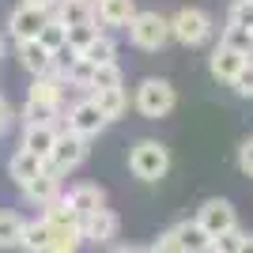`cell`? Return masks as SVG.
Instances as JSON below:
<instances>
[{
  "label": "cell",
  "instance_id": "6da1fadb",
  "mask_svg": "<svg viewBox=\"0 0 253 253\" xmlns=\"http://www.w3.org/2000/svg\"><path fill=\"white\" fill-rule=\"evenodd\" d=\"M128 170H132L140 181L167 178V170H170L167 144H159V140H140V144H132V151H128Z\"/></svg>",
  "mask_w": 253,
  "mask_h": 253
},
{
  "label": "cell",
  "instance_id": "7a4b0ae2",
  "mask_svg": "<svg viewBox=\"0 0 253 253\" xmlns=\"http://www.w3.org/2000/svg\"><path fill=\"white\" fill-rule=\"evenodd\" d=\"M125 31L132 38V45H140V49H163L170 42V19L159 11H136Z\"/></svg>",
  "mask_w": 253,
  "mask_h": 253
},
{
  "label": "cell",
  "instance_id": "3957f363",
  "mask_svg": "<svg viewBox=\"0 0 253 253\" xmlns=\"http://www.w3.org/2000/svg\"><path fill=\"white\" fill-rule=\"evenodd\" d=\"M170 38L181 45H204L211 38V15L201 8H181L170 15Z\"/></svg>",
  "mask_w": 253,
  "mask_h": 253
},
{
  "label": "cell",
  "instance_id": "277c9868",
  "mask_svg": "<svg viewBox=\"0 0 253 253\" xmlns=\"http://www.w3.org/2000/svg\"><path fill=\"white\" fill-rule=\"evenodd\" d=\"M84 159H87V140L76 136V132H68V128H61V132H57V144H53V151H49V159H45V167H49L57 178H64V174H72Z\"/></svg>",
  "mask_w": 253,
  "mask_h": 253
},
{
  "label": "cell",
  "instance_id": "5b68a950",
  "mask_svg": "<svg viewBox=\"0 0 253 253\" xmlns=\"http://www.w3.org/2000/svg\"><path fill=\"white\" fill-rule=\"evenodd\" d=\"M174 106H178V95H174V87H170L167 80H144V84L136 87V110L144 117H151V121L167 117Z\"/></svg>",
  "mask_w": 253,
  "mask_h": 253
},
{
  "label": "cell",
  "instance_id": "8992f818",
  "mask_svg": "<svg viewBox=\"0 0 253 253\" xmlns=\"http://www.w3.org/2000/svg\"><path fill=\"white\" fill-rule=\"evenodd\" d=\"M197 227H201L208 238H219V234L234 231V227H238L234 204H231V201H223V197H211V201H204L201 211H197Z\"/></svg>",
  "mask_w": 253,
  "mask_h": 253
},
{
  "label": "cell",
  "instance_id": "52a82bcc",
  "mask_svg": "<svg viewBox=\"0 0 253 253\" xmlns=\"http://www.w3.org/2000/svg\"><path fill=\"white\" fill-rule=\"evenodd\" d=\"M106 125H110V121L102 117V110H98L95 98H80V102L68 110V117H64V128H68V132H76V136H84V140L98 136Z\"/></svg>",
  "mask_w": 253,
  "mask_h": 253
},
{
  "label": "cell",
  "instance_id": "ba28073f",
  "mask_svg": "<svg viewBox=\"0 0 253 253\" xmlns=\"http://www.w3.org/2000/svg\"><path fill=\"white\" fill-rule=\"evenodd\" d=\"M45 19H49L45 11L31 8V4H19V8L8 15V34L15 38V42H38V34H42Z\"/></svg>",
  "mask_w": 253,
  "mask_h": 253
},
{
  "label": "cell",
  "instance_id": "9c48e42d",
  "mask_svg": "<svg viewBox=\"0 0 253 253\" xmlns=\"http://www.w3.org/2000/svg\"><path fill=\"white\" fill-rule=\"evenodd\" d=\"M117 227H121V219H117L110 208H102V211H95V215L80 219V238H84V242H95V246H110L117 238Z\"/></svg>",
  "mask_w": 253,
  "mask_h": 253
},
{
  "label": "cell",
  "instance_id": "30bf717a",
  "mask_svg": "<svg viewBox=\"0 0 253 253\" xmlns=\"http://www.w3.org/2000/svg\"><path fill=\"white\" fill-rule=\"evenodd\" d=\"M64 197H68V204L76 208L80 219H87V215H95V211L106 208V189L95 185V181H80V185H72Z\"/></svg>",
  "mask_w": 253,
  "mask_h": 253
},
{
  "label": "cell",
  "instance_id": "8fae6325",
  "mask_svg": "<svg viewBox=\"0 0 253 253\" xmlns=\"http://www.w3.org/2000/svg\"><path fill=\"white\" fill-rule=\"evenodd\" d=\"M23 197H27L31 204H38V208H45V204H53L57 197H61V178L45 167L38 178H31L27 185H23Z\"/></svg>",
  "mask_w": 253,
  "mask_h": 253
},
{
  "label": "cell",
  "instance_id": "7c38bea8",
  "mask_svg": "<svg viewBox=\"0 0 253 253\" xmlns=\"http://www.w3.org/2000/svg\"><path fill=\"white\" fill-rule=\"evenodd\" d=\"M250 61V57H246V53H238V49H231V45H215V49H211V76H215V80H223V84H231L234 76L242 72V64Z\"/></svg>",
  "mask_w": 253,
  "mask_h": 253
},
{
  "label": "cell",
  "instance_id": "4fadbf2b",
  "mask_svg": "<svg viewBox=\"0 0 253 253\" xmlns=\"http://www.w3.org/2000/svg\"><path fill=\"white\" fill-rule=\"evenodd\" d=\"M57 132H61L57 125H27V128H23V144H19V148L31 151V155H38L45 163L49 151H53V144H57Z\"/></svg>",
  "mask_w": 253,
  "mask_h": 253
},
{
  "label": "cell",
  "instance_id": "5bb4252c",
  "mask_svg": "<svg viewBox=\"0 0 253 253\" xmlns=\"http://www.w3.org/2000/svg\"><path fill=\"white\" fill-rule=\"evenodd\" d=\"M64 80L61 76H53V72H45V76H34V84H31V102H42V106H53V110H61V98H64Z\"/></svg>",
  "mask_w": 253,
  "mask_h": 253
},
{
  "label": "cell",
  "instance_id": "9a60e30c",
  "mask_svg": "<svg viewBox=\"0 0 253 253\" xmlns=\"http://www.w3.org/2000/svg\"><path fill=\"white\" fill-rule=\"evenodd\" d=\"M132 15H136L132 0H95V23L102 27H128Z\"/></svg>",
  "mask_w": 253,
  "mask_h": 253
},
{
  "label": "cell",
  "instance_id": "2e32d148",
  "mask_svg": "<svg viewBox=\"0 0 253 253\" xmlns=\"http://www.w3.org/2000/svg\"><path fill=\"white\" fill-rule=\"evenodd\" d=\"M15 57H19V64L31 76L53 72V53L45 49V45H38V42H15Z\"/></svg>",
  "mask_w": 253,
  "mask_h": 253
},
{
  "label": "cell",
  "instance_id": "e0dca14e",
  "mask_svg": "<svg viewBox=\"0 0 253 253\" xmlns=\"http://www.w3.org/2000/svg\"><path fill=\"white\" fill-rule=\"evenodd\" d=\"M42 170H45V163L38 155H31V151H23V148H15L8 155V178L19 181V185H27L31 178H38Z\"/></svg>",
  "mask_w": 253,
  "mask_h": 253
},
{
  "label": "cell",
  "instance_id": "ac0fdd59",
  "mask_svg": "<svg viewBox=\"0 0 253 253\" xmlns=\"http://www.w3.org/2000/svg\"><path fill=\"white\" fill-rule=\"evenodd\" d=\"M53 19L64 27H80V23H95V0H61L53 8Z\"/></svg>",
  "mask_w": 253,
  "mask_h": 253
},
{
  "label": "cell",
  "instance_id": "d6986e66",
  "mask_svg": "<svg viewBox=\"0 0 253 253\" xmlns=\"http://www.w3.org/2000/svg\"><path fill=\"white\" fill-rule=\"evenodd\" d=\"M174 234H178V246L181 253H208L211 250V238L197 227V219H181L174 223Z\"/></svg>",
  "mask_w": 253,
  "mask_h": 253
},
{
  "label": "cell",
  "instance_id": "ffe728a7",
  "mask_svg": "<svg viewBox=\"0 0 253 253\" xmlns=\"http://www.w3.org/2000/svg\"><path fill=\"white\" fill-rule=\"evenodd\" d=\"M49 238H53V227L45 219H27L19 250H27V253H49Z\"/></svg>",
  "mask_w": 253,
  "mask_h": 253
},
{
  "label": "cell",
  "instance_id": "44dd1931",
  "mask_svg": "<svg viewBox=\"0 0 253 253\" xmlns=\"http://www.w3.org/2000/svg\"><path fill=\"white\" fill-rule=\"evenodd\" d=\"M23 227H27V219L19 211H0V250H19Z\"/></svg>",
  "mask_w": 253,
  "mask_h": 253
},
{
  "label": "cell",
  "instance_id": "7402d4cb",
  "mask_svg": "<svg viewBox=\"0 0 253 253\" xmlns=\"http://www.w3.org/2000/svg\"><path fill=\"white\" fill-rule=\"evenodd\" d=\"M42 219L49 223V227H80V215H76V208L68 204L64 193L53 204H45V208H42Z\"/></svg>",
  "mask_w": 253,
  "mask_h": 253
},
{
  "label": "cell",
  "instance_id": "603a6c76",
  "mask_svg": "<svg viewBox=\"0 0 253 253\" xmlns=\"http://www.w3.org/2000/svg\"><path fill=\"white\" fill-rule=\"evenodd\" d=\"M98 102V110H102L106 121H114V117H121L128 110V95H125V87H114V91H98V95H91Z\"/></svg>",
  "mask_w": 253,
  "mask_h": 253
},
{
  "label": "cell",
  "instance_id": "cb8c5ba5",
  "mask_svg": "<svg viewBox=\"0 0 253 253\" xmlns=\"http://www.w3.org/2000/svg\"><path fill=\"white\" fill-rule=\"evenodd\" d=\"M114 87H125V72L114 64H95V76H91V95L98 91H114Z\"/></svg>",
  "mask_w": 253,
  "mask_h": 253
},
{
  "label": "cell",
  "instance_id": "d4e9b609",
  "mask_svg": "<svg viewBox=\"0 0 253 253\" xmlns=\"http://www.w3.org/2000/svg\"><path fill=\"white\" fill-rule=\"evenodd\" d=\"M84 238H80V227H53L49 238V253H80Z\"/></svg>",
  "mask_w": 253,
  "mask_h": 253
},
{
  "label": "cell",
  "instance_id": "484cf974",
  "mask_svg": "<svg viewBox=\"0 0 253 253\" xmlns=\"http://www.w3.org/2000/svg\"><path fill=\"white\" fill-rule=\"evenodd\" d=\"M80 57H87L91 64H114V57H117V42L110 38V34H98V38L87 45Z\"/></svg>",
  "mask_w": 253,
  "mask_h": 253
},
{
  "label": "cell",
  "instance_id": "4316f807",
  "mask_svg": "<svg viewBox=\"0 0 253 253\" xmlns=\"http://www.w3.org/2000/svg\"><path fill=\"white\" fill-rule=\"evenodd\" d=\"M38 45H45L49 53H57V49H64L68 45V27H64L61 19H45V27H42V34H38Z\"/></svg>",
  "mask_w": 253,
  "mask_h": 253
},
{
  "label": "cell",
  "instance_id": "83f0119b",
  "mask_svg": "<svg viewBox=\"0 0 253 253\" xmlns=\"http://www.w3.org/2000/svg\"><path fill=\"white\" fill-rule=\"evenodd\" d=\"M23 125H57V117H61V110H53V106H42V102H31L27 98V106H23Z\"/></svg>",
  "mask_w": 253,
  "mask_h": 253
},
{
  "label": "cell",
  "instance_id": "f1b7e54d",
  "mask_svg": "<svg viewBox=\"0 0 253 253\" xmlns=\"http://www.w3.org/2000/svg\"><path fill=\"white\" fill-rule=\"evenodd\" d=\"M91 76H95V64L87 61V57H76L72 68L64 72V84L68 87H87V91H91Z\"/></svg>",
  "mask_w": 253,
  "mask_h": 253
},
{
  "label": "cell",
  "instance_id": "f546056e",
  "mask_svg": "<svg viewBox=\"0 0 253 253\" xmlns=\"http://www.w3.org/2000/svg\"><path fill=\"white\" fill-rule=\"evenodd\" d=\"M98 38V27L95 23H80V27H68V49H76V53H84L87 45Z\"/></svg>",
  "mask_w": 253,
  "mask_h": 253
},
{
  "label": "cell",
  "instance_id": "4dcf8cb0",
  "mask_svg": "<svg viewBox=\"0 0 253 253\" xmlns=\"http://www.w3.org/2000/svg\"><path fill=\"white\" fill-rule=\"evenodd\" d=\"M242 242H246V231H227V234H219V238H211V250L208 253H238L242 250Z\"/></svg>",
  "mask_w": 253,
  "mask_h": 253
},
{
  "label": "cell",
  "instance_id": "1f68e13d",
  "mask_svg": "<svg viewBox=\"0 0 253 253\" xmlns=\"http://www.w3.org/2000/svg\"><path fill=\"white\" fill-rule=\"evenodd\" d=\"M227 27H238V31H250V27H253V8L246 4V0H234V4H231Z\"/></svg>",
  "mask_w": 253,
  "mask_h": 253
},
{
  "label": "cell",
  "instance_id": "d6a6232c",
  "mask_svg": "<svg viewBox=\"0 0 253 253\" xmlns=\"http://www.w3.org/2000/svg\"><path fill=\"white\" fill-rule=\"evenodd\" d=\"M223 45H231V49L246 53V57H253V45H250V31H238V27H227L223 31Z\"/></svg>",
  "mask_w": 253,
  "mask_h": 253
},
{
  "label": "cell",
  "instance_id": "836d02e7",
  "mask_svg": "<svg viewBox=\"0 0 253 253\" xmlns=\"http://www.w3.org/2000/svg\"><path fill=\"white\" fill-rule=\"evenodd\" d=\"M231 87H234V91H238L242 98H253V57L242 64V72L231 80Z\"/></svg>",
  "mask_w": 253,
  "mask_h": 253
},
{
  "label": "cell",
  "instance_id": "e575fe53",
  "mask_svg": "<svg viewBox=\"0 0 253 253\" xmlns=\"http://www.w3.org/2000/svg\"><path fill=\"white\" fill-rule=\"evenodd\" d=\"M151 253H181V246H178V234H174V227H167V231L159 234L155 242L148 246Z\"/></svg>",
  "mask_w": 253,
  "mask_h": 253
},
{
  "label": "cell",
  "instance_id": "d590c367",
  "mask_svg": "<svg viewBox=\"0 0 253 253\" xmlns=\"http://www.w3.org/2000/svg\"><path fill=\"white\" fill-rule=\"evenodd\" d=\"M238 167H242L246 178H253V140H246L242 148H238Z\"/></svg>",
  "mask_w": 253,
  "mask_h": 253
},
{
  "label": "cell",
  "instance_id": "8d00e7d4",
  "mask_svg": "<svg viewBox=\"0 0 253 253\" xmlns=\"http://www.w3.org/2000/svg\"><path fill=\"white\" fill-rule=\"evenodd\" d=\"M23 4H31V8H38V11H45V15H53V8H57L61 0H23Z\"/></svg>",
  "mask_w": 253,
  "mask_h": 253
},
{
  "label": "cell",
  "instance_id": "74e56055",
  "mask_svg": "<svg viewBox=\"0 0 253 253\" xmlns=\"http://www.w3.org/2000/svg\"><path fill=\"white\" fill-rule=\"evenodd\" d=\"M8 125H11V110H8V102L0 98V136L8 132Z\"/></svg>",
  "mask_w": 253,
  "mask_h": 253
},
{
  "label": "cell",
  "instance_id": "f35d334b",
  "mask_svg": "<svg viewBox=\"0 0 253 253\" xmlns=\"http://www.w3.org/2000/svg\"><path fill=\"white\" fill-rule=\"evenodd\" d=\"M110 253H140V246H114Z\"/></svg>",
  "mask_w": 253,
  "mask_h": 253
},
{
  "label": "cell",
  "instance_id": "ab89813d",
  "mask_svg": "<svg viewBox=\"0 0 253 253\" xmlns=\"http://www.w3.org/2000/svg\"><path fill=\"white\" fill-rule=\"evenodd\" d=\"M238 253H253V234H246V242H242V250Z\"/></svg>",
  "mask_w": 253,
  "mask_h": 253
},
{
  "label": "cell",
  "instance_id": "60d3db41",
  "mask_svg": "<svg viewBox=\"0 0 253 253\" xmlns=\"http://www.w3.org/2000/svg\"><path fill=\"white\" fill-rule=\"evenodd\" d=\"M0 57H4V38H0Z\"/></svg>",
  "mask_w": 253,
  "mask_h": 253
},
{
  "label": "cell",
  "instance_id": "b9f144b4",
  "mask_svg": "<svg viewBox=\"0 0 253 253\" xmlns=\"http://www.w3.org/2000/svg\"><path fill=\"white\" fill-rule=\"evenodd\" d=\"M250 45H253V27H250Z\"/></svg>",
  "mask_w": 253,
  "mask_h": 253
},
{
  "label": "cell",
  "instance_id": "7bdbcfd3",
  "mask_svg": "<svg viewBox=\"0 0 253 253\" xmlns=\"http://www.w3.org/2000/svg\"><path fill=\"white\" fill-rule=\"evenodd\" d=\"M246 4H250V8H253V0H246Z\"/></svg>",
  "mask_w": 253,
  "mask_h": 253
},
{
  "label": "cell",
  "instance_id": "ee69618b",
  "mask_svg": "<svg viewBox=\"0 0 253 253\" xmlns=\"http://www.w3.org/2000/svg\"><path fill=\"white\" fill-rule=\"evenodd\" d=\"M140 253H151V250H140Z\"/></svg>",
  "mask_w": 253,
  "mask_h": 253
}]
</instances>
